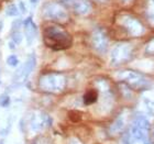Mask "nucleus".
<instances>
[{
    "instance_id": "f257e3e1",
    "label": "nucleus",
    "mask_w": 154,
    "mask_h": 144,
    "mask_svg": "<svg viewBox=\"0 0 154 144\" xmlns=\"http://www.w3.org/2000/svg\"><path fill=\"white\" fill-rule=\"evenodd\" d=\"M150 122L144 115L133 119L131 127L122 139V144H151L149 138Z\"/></svg>"
},
{
    "instance_id": "f03ea898",
    "label": "nucleus",
    "mask_w": 154,
    "mask_h": 144,
    "mask_svg": "<svg viewBox=\"0 0 154 144\" xmlns=\"http://www.w3.org/2000/svg\"><path fill=\"white\" fill-rule=\"evenodd\" d=\"M44 42L52 50H65L72 45V36L60 26H51L44 30Z\"/></svg>"
},
{
    "instance_id": "7ed1b4c3",
    "label": "nucleus",
    "mask_w": 154,
    "mask_h": 144,
    "mask_svg": "<svg viewBox=\"0 0 154 144\" xmlns=\"http://www.w3.org/2000/svg\"><path fill=\"white\" fill-rule=\"evenodd\" d=\"M38 86L44 91L61 93L66 86V78L61 74H48L38 79Z\"/></svg>"
},
{
    "instance_id": "20e7f679",
    "label": "nucleus",
    "mask_w": 154,
    "mask_h": 144,
    "mask_svg": "<svg viewBox=\"0 0 154 144\" xmlns=\"http://www.w3.org/2000/svg\"><path fill=\"white\" fill-rule=\"evenodd\" d=\"M35 65H36L35 55L31 54L28 57V60L26 61V63L16 71L14 76H13V83L18 84V85H21V84L24 83L28 79V77L30 76V74L34 71Z\"/></svg>"
},
{
    "instance_id": "39448f33",
    "label": "nucleus",
    "mask_w": 154,
    "mask_h": 144,
    "mask_svg": "<svg viewBox=\"0 0 154 144\" xmlns=\"http://www.w3.org/2000/svg\"><path fill=\"white\" fill-rule=\"evenodd\" d=\"M132 48L129 44H117L111 51V63L113 65H120L128 62L131 58Z\"/></svg>"
},
{
    "instance_id": "423d86ee",
    "label": "nucleus",
    "mask_w": 154,
    "mask_h": 144,
    "mask_svg": "<svg viewBox=\"0 0 154 144\" xmlns=\"http://www.w3.org/2000/svg\"><path fill=\"white\" fill-rule=\"evenodd\" d=\"M118 78L125 80L129 86L133 88H144L148 86V79L141 74L135 73L133 71H123L120 74H118Z\"/></svg>"
},
{
    "instance_id": "0eeeda50",
    "label": "nucleus",
    "mask_w": 154,
    "mask_h": 144,
    "mask_svg": "<svg viewBox=\"0 0 154 144\" xmlns=\"http://www.w3.org/2000/svg\"><path fill=\"white\" fill-rule=\"evenodd\" d=\"M44 16L45 18L53 20V21H57V22L65 21L68 18L66 11L57 3H48V5H46L44 7Z\"/></svg>"
},
{
    "instance_id": "6e6552de",
    "label": "nucleus",
    "mask_w": 154,
    "mask_h": 144,
    "mask_svg": "<svg viewBox=\"0 0 154 144\" xmlns=\"http://www.w3.org/2000/svg\"><path fill=\"white\" fill-rule=\"evenodd\" d=\"M91 42L95 50L99 53H105L108 48V38L101 30H95L91 36Z\"/></svg>"
},
{
    "instance_id": "1a4fd4ad",
    "label": "nucleus",
    "mask_w": 154,
    "mask_h": 144,
    "mask_svg": "<svg viewBox=\"0 0 154 144\" xmlns=\"http://www.w3.org/2000/svg\"><path fill=\"white\" fill-rule=\"evenodd\" d=\"M52 123V119L50 115L41 113V115H35L34 118L31 120V127H32L33 131H41L43 129L48 128Z\"/></svg>"
},
{
    "instance_id": "9d476101",
    "label": "nucleus",
    "mask_w": 154,
    "mask_h": 144,
    "mask_svg": "<svg viewBox=\"0 0 154 144\" xmlns=\"http://www.w3.org/2000/svg\"><path fill=\"white\" fill-rule=\"evenodd\" d=\"M23 26H24V29H26V42H28V45H31L34 41V38L36 36V26L34 24L32 20V16L28 17L24 21H23Z\"/></svg>"
},
{
    "instance_id": "9b49d317",
    "label": "nucleus",
    "mask_w": 154,
    "mask_h": 144,
    "mask_svg": "<svg viewBox=\"0 0 154 144\" xmlns=\"http://www.w3.org/2000/svg\"><path fill=\"white\" fill-rule=\"evenodd\" d=\"M71 7L77 14H86L90 11V3L88 0H75Z\"/></svg>"
},
{
    "instance_id": "f8f14e48",
    "label": "nucleus",
    "mask_w": 154,
    "mask_h": 144,
    "mask_svg": "<svg viewBox=\"0 0 154 144\" xmlns=\"http://www.w3.org/2000/svg\"><path fill=\"white\" fill-rule=\"evenodd\" d=\"M125 26H127V29L129 30V32H131L132 34H140L142 33V26L138 21H135V20H132V19H128V21L125 23Z\"/></svg>"
},
{
    "instance_id": "ddd939ff",
    "label": "nucleus",
    "mask_w": 154,
    "mask_h": 144,
    "mask_svg": "<svg viewBox=\"0 0 154 144\" xmlns=\"http://www.w3.org/2000/svg\"><path fill=\"white\" fill-rule=\"evenodd\" d=\"M97 98H98V93L95 90H89L84 96V103L85 105H91V103H96Z\"/></svg>"
},
{
    "instance_id": "4468645a",
    "label": "nucleus",
    "mask_w": 154,
    "mask_h": 144,
    "mask_svg": "<svg viewBox=\"0 0 154 144\" xmlns=\"http://www.w3.org/2000/svg\"><path fill=\"white\" fill-rule=\"evenodd\" d=\"M123 124H125V122H123V119L120 117L116 120V122L113 123V125L110 128V130L112 131V133H117V132H120L123 129Z\"/></svg>"
},
{
    "instance_id": "2eb2a0df",
    "label": "nucleus",
    "mask_w": 154,
    "mask_h": 144,
    "mask_svg": "<svg viewBox=\"0 0 154 144\" xmlns=\"http://www.w3.org/2000/svg\"><path fill=\"white\" fill-rule=\"evenodd\" d=\"M6 13L8 17H16L19 14V10L16 5H10L6 10Z\"/></svg>"
},
{
    "instance_id": "dca6fc26",
    "label": "nucleus",
    "mask_w": 154,
    "mask_h": 144,
    "mask_svg": "<svg viewBox=\"0 0 154 144\" xmlns=\"http://www.w3.org/2000/svg\"><path fill=\"white\" fill-rule=\"evenodd\" d=\"M11 103V99H10V97L7 95V93H2V95H0V107H2V108H6L8 107Z\"/></svg>"
},
{
    "instance_id": "f3484780",
    "label": "nucleus",
    "mask_w": 154,
    "mask_h": 144,
    "mask_svg": "<svg viewBox=\"0 0 154 144\" xmlns=\"http://www.w3.org/2000/svg\"><path fill=\"white\" fill-rule=\"evenodd\" d=\"M7 64L11 67H17L19 65V60L17 57V55H10L7 58Z\"/></svg>"
},
{
    "instance_id": "a211bd4d",
    "label": "nucleus",
    "mask_w": 154,
    "mask_h": 144,
    "mask_svg": "<svg viewBox=\"0 0 154 144\" xmlns=\"http://www.w3.org/2000/svg\"><path fill=\"white\" fill-rule=\"evenodd\" d=\"M11 41H13L16 44H20L22 42V34L20 33V31H12L11 33Z\"/></svg>"
},
{
    "instance_id": "6ab92c4d",
    "label": "nucleus",
    "mask_w": 154,
    "mask_h": 144,
    "mask_svg": "<svg viewBox=\"0 0 154 144\" xmlns=\"http://www.w3.org/2000/svg\"><path fill=\"white\" fill-rule=\"evenodd\" d=\"M23 24V21H21V20H16V21H13L12 23V30L13 31H19L20 30V26Z\"/></svg>"
},
{
    "instance_id": "aec40b11",
    "label": "nucleus",
    "mask_w": 154,
    "mask_h": 144,
    "mask_svg": "<svg viewBox=\"0 0 154 144\" xmlns=\"http://www.w3.org/2000/svg\"><path fill=\"white\" fill-rule=\"evenodd\" d=\"M32 144H51V143H50V141H48V140H46V139L38 138V139H36L35 141L33 142Z\"/></svg>"
},
{
    "instance_id": "412c9836",
    "label": "nucleus",
    "mask_w": 154,
    "mask_h": 144,
    "mask_svg": "<svg viewBox=\"0 0 154 144\" xmlns=\"http://www.w3.org/2000/svg\"><path fill=\"white\" fill-rule=\"evenodd\" d=\"M58 1H60L62 5H65V6H72L75 0H58Z\"/></svg>"
},
{
    "instance_id": "4be33fe9",
    "label": "nucleus",
    "mask_w": 154,
    "mask_h": 144,
    "mask_svg": "<svg viewBox=\"0 0 154 144\" xmlns=\"http://www.w3.org/2000/svg\"><path fill=\"white\" fill-rule=\"evenodd\" d=\"M19 8H20V12L21 13H26V6H24V2H21L19 3Z\"/></svg>"
},
{
    "instance_id": "5701e85b",
    "label": "nucleus",
    "mask_w": 154,
    "mask_h": 144,
    "mask_svg": "<svg viewBox=\"0 0 154 144\" xmlns=\"http://www.w3.org/2000/svg\"><path fill=\"white\" fill-rule=\"evenodd\" d=\"M8 46H9L10 50H16V43L13 41H10L9 43H8Z\"/></svg>"
},
{
    "instance_id": "b1692460",
    "label": "nucleus",
    "mask_w": 154,
    "mask_h": 144,
    "mask_svg": "<svg viewBox=\"0 0 154 144\" xmlns=\"http://www.w3.org/2000/svg\"><path fill=\"white\" fill-rule=\"evenodd\" d=\"M2 28H3V22H2V21H0V32H1Z\"/></svg>"
},
{
    "instance_id": "393cba45",
    "label": "nucleus",
    "mask_w": 154,
    "mask_h": 144,
    "mask_svg": "<svg viewBox=\"0 0 154 144\" xmlns=\"http://www.w3.org/2000/svg\"><path fill=\"white\" fill-rule=\"evenodd\" d=\"M38 0H30V2H32V3H36Z\"/></svg>"
},
{
    "instance_id": "a878e982",
    "label": "nucleus",
    "mask_w": 154,
    "mask_h": 144,
    "mask_svg": "<svg viewBox=\"0 0 154 144\" xmlns=\"http://www.w3.org/2000/svg\"><path fill=\"white\" fill-rule=\"evenodd\" d=\"M0 144H5V142H3V140H0Z\"/></svg>"
},
{
    "instance_id": "bb28decb",
    "label": "nucleus",
    "mask_w": 154,
    "mask_h": 144,
    "mask_svg": "<svg viewBox=\"0 0 154 144\" xmlns=\"http://www.w3.org/2000/svg\"><path fill=\"white\" fill-rule=\"evenodd\" d=\"M0 85H1V81H0Z\"/></svg>"
}]
</instances>
